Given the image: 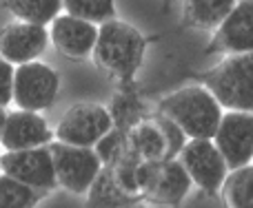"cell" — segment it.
<instances>
[{
  "mask_svg": "<svg viewBox=\"0 0 253 208\" xmlns=\"http://www.w3.org/2000/svg\"><path fill=\"white\" fill-rule=\"evenodd\" d=\"M211 53H247L253 51V0H238L229 16L215 27Z\"/></svg>",
  "mask_w": 253,
  "mask_h": 208,
  "instance_id": "12",
  "label": "cell"
},
{
  "mask_svg": "<svg viewBox=\"0 0 253 208\" xmlns=\"http://www.w3.org/2000/svg\"><path fill=\"white\" fill-rule=\"evenodd\" d=\"M213 144L227 162V169H240L253 162V113L227 111L222 113Z\"/></svg>",
  "mask_w": 253,
  "mask_h": 208,
  "instance_id": "10",
  "label": "cell"
},
{
  "mask_svg": "<svg viewBox=\"0 0 253 208\" xmlns=\"http://www.w3.org/2000/svg\"><path fill=\"white\" fill-rule=\"evenodd\" d=\"M144 51H147V40L133 25L118 18L98 25V38L91 58L105 75L118 82H131L142 67Z\"/></svg>",
  "mask_w": 253,
  "mask_h": 208,
  "instance_id": "1",
  "label": "cell"
},
{
  "mask_svg": "<svg viewBox=\"0 0 253 208\" xmlns=\"http://www.w3.org/2000/svg\"><path fill=\"white\" fill-rule=\"evenodd\" d=\"M4 117H7V111L0 106V133H2V124H4Z\"/></svg>",
  "mask_w": 253,
  "mask_h": 208,
  "instance_id": "24",
  "label": "cell"
},
{
  "mask_svg": "<svg viewBox=\"0 0 253 208\" xmlns=\"http://www.w3.org/2000/svg\"><path fill=\"white\" fill-rule=\"evenodd\" d=\"M62 9L69 16L83 18L93 25L116 18V2L114 0H62Z\"/></svg>",
  "mask_w": 253,
  "mask_h": 208,
  "instance_id": "21",
  "label": "cell"
},
{
  "mask_svg": "<svg viewBox=\"0 0 253 208\" xmlns=\"http://www.w3.org/2000/svg\"><path fill=\"white\" fill-rule=\"evenodd\" d=\"M44 193L0 173V208H36Z\"/></svg>",
  "mask_w": 253,
  "mask_h": 208,
  "instance_id": "20",
  "label": "cell"
},
{
  "mask_svg": "<svg viewBox=\"0 0 253 208\" xmlns=\"http://www.w3.org/2000/svg\"><path fill=\"white\" fill-rule=\"evenodd\" d=\"M125 148H126V133L120 129H111L109 133L93 146V151H96V155L100 157L102 166H109L123 155Z\"/></svg>",
  "mask_w": 253,
  "mask_h": 208,
  "instance_id": "22",
  "label": "cell"
},
{
  "mask_svg": "<svg viewBox=\"0 0 253 208\" xmlns=\"http://www.w3.org/2000/svg\"><path fill=\"white\" fill-rule=\"evenodd\" d=\"M191 188L184 166L173 160H142L138 169V191L142 200L162 206H178Z\"/></svg>",
  "mask_w": 253,
  "mask_h": 208,
  "instance_id": "4",
  "label": "cell"
},
{
  "mask_svg": "<svg viewBox=\"0 0 253 208\" xmlns=\"http://www.w3.org/2000/svg\"><path fill=\"white\" fill-rule=\"evenodd\" d=\"M13 69L16 67L0 58V106L2 108L13 100Z\"/></svg>",
  "mask_w": 253,
  "mask_h": 208,
  "instance_id": "23",
  "label": "cell"
},
{
  "mask_svg": "<svg viewBox=\"0 0 253 208\" xmlns=\"http://www.w3.org/2000/svg\"><path fill=\"white\" fill-rule=\"evenodd\" d=\"M87 195V208H125L140 202V197L129 195L118 186L111 166H102L89 186Z\"/></svg>",
  "mask_w": 253,
  "mask_h": 208,
  "instance_id": "16",
  "label": "cell"
},
{
  "mask_svg": "<svg viewBox=\"0 0 253 208\" xmlns=\"http://www.w3.org/2000/svg\"><path fill=\"white\" fill-rule=\"evenodd\" d=\"M220 193L227 208H253V164L229 171Z\"/></svg>",
  "mask_w": 253,
  "mask_h": 208,
  "instance_id": "18",
  "label": "cell"
},
{
  "mask_svg": "<svg viewBox=\"0 0 253 208\" xmlns=\"http://www.w3.org/2000/svg\"><path fill=\"white\" fill-rule=\"evenodd\" d=\"M238 0H184V22L196 29H215Z\"/></svg>",
  "mask_w": 253,
  "mask_h": 208,
  "instance_id": "17",
  "label": "cell"
},
{
  "mask_svg": "<svg viewBox=\"0 0 253 208\" xmlns=\"http://www.w3.org/2000/svg\"><path fill=\"white\" fill-rule=\"evenodd\" d=\"M111 129H114V120H111L109 108L96 102H80L67 108L53 135L58 142L71 144V146L93 148Z\"/></svg>",
  "mask_w": 253,
  "mask_h": 208,
  "instance_id": "6",
  "label": "cell"
},
{
  "mask_svg": "<svg viewBox=\"0 0 253 208\" xmlns=\"http://www.w3.org/2000/svg\"><path fill=\"white\" fill-rule=\"evenodd\" d=\"M49 44V31L42 25L13 20L0 29V58L9 65H27L38 60Z\"/></svg>",
  "mask_w": 253,
  "mask_h": 208,
  "instance_id": "11",
  "label": "cell"
},
{
  "mask_svg": "<svg viewBox=\"0 0 253 208\" xmlns=\"http://www.w3.org/2000/svg\"><path fill=\"white\" fill-rule=\"evenodd\" d=\"M125 208H147V206H142V204L138 202V204H131V206H125Z\"/></svg>",
  "mask_w": 253,
  "mask_h": 208,
  "instance_id": "25",
  "label": "cell"
},
{
  "mask_svg": "<svg viewBox=\"0 0 253 208\" xmlns=\"http://www.w3.org/2000/svg\"><path fill=\"white\" fill-rule=\"evenodd\" d=\"M53 142V131L49 129L47 120L34 111H18L7 113L0 133V146L4 151H25V148L47 146Z\"/></svg>",
  "mask_w": 253,
  "mask_h": 208,
  "instance_id": "13",
  "label": "cell"
},
{
  "mask_svg": "<svg viewBox=\"0 0 253 208\" xmlns=\"http://www.w3.org/2000/svg\"><path fill=\"white\" fill-rule=\"evenodd\" d=\"M16 20L47 27L62 11V0H4Z\"/></svg>",
  "mask_w": 253,
  "mask_h": 208,
  "instance_id": "19",
  "label": "cell"
},
{
  "mask_svg": "<svg viewBox=\"0 0 253 208\" xmlns=\"http://www.w3.org/2000/svg\"><path fill=\"white\" fill-rule=\"evenodd\" d=\"M0 173L9 175L40 193H49L58 186L49 146L4 151L0 155Z\"/></svg>",
  "mask_w": 253,
  "mask_h": 208,
  "instance_id": "9",
  "label": "cell"
},
{
  "mask_svg": "<svg viewBox=\"0 0 253 208\" xmlns=\"http://www.w3.org/2000/svg\"><path fill=\"white\" fill-rule=\"evenodd\" d=\"M60 91V75L44 62H27L13 69V104L22 111L40 113L49 108Z\"/></svg>",
  "mask_w": 253,
  "mask_h": 208,
  "instance_id": "7",
  "label": "cell"
},
{
  "mask_svg": "<svg viewBox=\"0 0 253 208\" xmlns=\"http://www.w3.org/2000/svg\"><path fill=\"white\" fill-rule=\"evenodd\" d=\"M49 40L62 56L71 60H84L91 56L98 38V25L76 16H56L49 22Z\"/></svg>",
  "mask_w": 253,
  "mask_h": 208,
  "instance_id": "14",
  "label": "cell"
},
{
  "mask_svg": "<svg viewBox=\"0 0 253 208\" xmlns=\"http://www.w3.org/2000/svg\"><path fill=\"white\" fill-rule=\"evenodd\" d=\"M47 146L51 153L58 186L67 188L74 195H84L102 169V162L96 155V151L84 146H71L58 139L49 142Z\"/></svg>",
  "mask_w": 253,
  "mask_h": 208,
  "instance_id": "5",
  "label": "cell"
},
{
  "mask_svg": "<svg viewBox=\"0 0 253 208\" xmlns=\"http://www.w3.org/2000/svg\"><path fill=\"white\" fill-rule=\"evenodd\" d=\"M126 146L138 157L149 162L156 160H169V146L167 138L162 133L158 120H138L129 131H126Z\"/></svg>",
  "mask_w": 253,
  "mask_h": 208,
  "instance_id": "15",
  "label": "cell"
},
{
  "mask_svg": "<svg viewBox=\"0 0 253 208\" xmlns=\"http://www.w3.org/2000/svg\"><path fill=\"white\" fill-rule=\"evenodd\" d=\"M158 113L173 122L187 139H211L224 111L207 87H184L162 98Z\"/></svg>",
  "mask_w": 253,
  "mask_h": 208,
  "instance_id": "2",
  "label": "cell"
},
{
  "mask_svg": "<svg viewBox=\"0 0 253 208\" xmlns=\"http://www.w3.org/2000/svg\"><path fill=\"white\" fill-rule=\"evenodd\" d=\"M178 162L184 166L191 184L209 195L220 193L229 169L213 139H187V144L178 153Z\"/></svg>",
  "mask_w": 253,
  "mask_h": 208,
  "instance_id": "8",
  "label": "cell"
},
{
  "mask_svg": "<svg viewBox=\"0 0 253 208\" xmlns=\"http://www.w3.org/2000/svg\"><path fill=\"white\" fill-rule=\"evenodd\" d=\"M205 87L227 111L253 113V51L224 56L205 75Z\"/></svg>",
  "mask_w": 253,
  "mask_h": 208,
  "instance_id": "3",
  "label": "cell"
}]
</instances>
